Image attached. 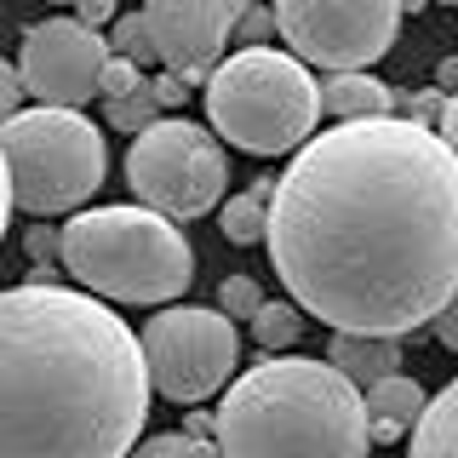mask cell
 <instances>
[{"instance_id": "ffe728a7", "label": "cell", "mask_w": 458, "mask_h": 458, "mask_svg": "<svg viewBox=\"0 0 458 458\" xmlns=\"http://www.w3.org/2000/svg\"><path fill=\"white\" fill-rule=\"evenodd\" d=\"M126 458H224L218 441H200V436H183V429H166V436H149L143 447H132Z\"/></svg>"}, {"instance_id": "5bb4252c", "label": "cell", "mask_w": 458, "mask_h": 458, "mask_svg": "<svg viewBox=\"0 0 458 458\" xmlns=\"http://www.w3.org/2000/svg\"><path fill=\"white\" fill-rule=\"evenodd\" d=\"M321 109L333 114V121H384V114L395 109V86H384L378 75H367V69H344L321 86Z\"/></svg>"}, {"instance_id": "d6a6232c", "label": "cell", "mask_w": 458, "mask_h": 458, "mask_svg": "<svg viewBox=\"0 0 458 458\" xmlns=\"http://www.w3.org/2000/svg\"><path fill=\"white\" fill-rule=\"evenodd\" d=\"M212 424H218L212 412H190V424H183V436H200V441H207V436H212Z\"/></svg>"}, {"instance_id": "f546056e", "label": "cell", "mask_w": 458, "mask_h": 458, "mask_svg": "<svg viewBox=\"0 0 458 458\" xmlns=\"http://www.w3.org/2000/svg\"><path fill=\"white\" fill-rule=\"evenodd\" d=\"M436 132H441V143H447V149L458 155V92L447 98V104H441V121H436Z\"/></svg>"}, {"instance_id": "8992f818", "label": "cell", "mask_w": 458, "mask_h": 458, "mask_svg": "<svg viewBox=\"0 0 458 458\" xmlns=\"http://www.w3.org/2000/svg\"><path fill=\"white\" fill-rule=\"evenodd\" d=\"M0 155L12 172V207H23L29 218L75 212L109 172L104 132L81 109H47V104L18 109L0 126Z\"/></svg>"}, {"instance_id": "e575fe53", "label": "cell", "mask_w": 458, "mask_h": 458, "mask_svg": "<svg viewBox=\"0 0 458 458\" xmlns=\"http://www.w3.org/2000/svg\"><path fill=\"white\" fill-rule=\"evenodd\" d=\"M47 6H75V0H47Z\"/></svg>"}, {"instance_id": "d4e9b609", "label": "cell", "mask_w": 458, "mask_h": 458, "mask_svg": "<svg viewBox=\"0 0 458 458\" xmlns=\"http://www.w3.org/2000/svg\"><path fill=\"white\" fill-rule=\"evenodd\" d=\"M23 75H18V64H6V57H0V126L12 121V114L23 109Z\"/></svg>"}, {"instance_id": "836d02e7", "label": "cell", "mask_w": 458, "mask_h": 458, "mask_svg": "<svg viewBox=\"0 0 458 458\" xmlns=\"http://www.w3.org/2000/svg\"><path fill=\"white\" fill-rule=\"evenodd\" d=\"M429 6V0H401V12H424Z\"/></svg>"}, {"instance_id": "30bf717a", "label": "cell", "mask_w": 458, "mask_h": 458, "mask_svg": "<svg viewBox=\"0 0 458 458\" xmlns=\"http://www.w3.org/2000/svg\"><path fill=\"white\" fill-rule=\"evenodd\" d=\"M109 64V40L81 18H40L23 29L18 75L23 92L47 109H81L98 98V75Z\"/></svg>"}, {"instance_id": "ba28073f", "label": "cell", "mask_w": 458, "mask_h": 458, "mask_svg": "<svg viewBox=\"0 0 458 458\" xmlns=\"http://www.w3.org/2000/svg\"><path fill=\"white\" fill-rule=\"evenodd\" d=\"M143 361H149L155 395L195 407L218 395L241 367V333L224 310L207 304H166L155 321H143Z\"/></svg>"}, {"instance_id": "2e32d148", "label": "cell", "mask_w": 458, "mask_h": 458, "mask_svg": "<svg viewBox=\"0 0 458 458\" xmlns=\"http://www.w3.org/2000/svg\"><path fill=\"white\" fill-rule=\"evenodd\" d=\"M269 200H276V178H258L247 195H229L224 212H218L224 241H235V247H258L264 229H269Z\"/></svg>"}, {"instance_id": "cb8c5ba5", "label": "cell", "mask_w": 458, "mask_h": 458, "mask_svg": "<svg viewBox=\"0 0 458 458\" xmlns=\"http://www.w3.org/2000/svg\"><path fill=\"white\" fill-rule=\"evenodd\" d=\"M138 81H143L138 64H126V57H109L104 75H98V98H121V92H132Z\"/></svg>"}, {"instance_id": "52a82bcc", "label": "cell", "mask_w": 458, "mask_h": 458, "mask_svg": "<svg viewBox=\"0 0 458 458\" xmlns=\"http://www.w3.org/2000/svg\"><path fill=\"white\" fill-rule=\"evenodd\" d=\"M224 178H229V166H224L218 132L183 121V114L143 126L132 138V149H126V183H132L138 207L161 212L172 224L200 218V212L218 207Z\"/></svg>"}, {"instance_id": "ac0fdd59", "label": "cell", "mask_w": 458, "mask_h": 458, "mask_svg": "<svg viewBox=\"0 0 458 458\" xmlns=\"http://www.w3.org/2000/svg\"><path fill=\"white\" fill-rule=\"evenodd\" d=\"M104 114H109V126H114V132L138 138L143 126H155V121H161V104H155V86H149V81H138L132 92H121V98H104Z\"/></svg>"}, {"instance_id": "1f68e13d", "label": "cell", "mask_w": 458, "mask_h": 458, "mask_svg": "<svg viewBox=\"0 0 458 458\" xmlns=\"http://www.w3.org/2000/svg\"><path fill=\"white\" fill-rule=\"evenodd\" d=\"M436 92H447V98L458 92V57H447V64L436 69Z\"/></svg>"}, {"instance_id": "7a4b0ae2", "label": "cell", "mask_w": 458, "mask_h": 458, "mask_svg": "<svg viewBox=\"0 0 458 458\" xmlns=\"http://www.w3.org/2000/svg\"><path fill=\"white\" fill-rule=\"evenodd\" d=\"M149 395L143 344L104 298L0 286V458H126Z\"/></svg>"}, {"instance_id": "8fae6325", "label": "cell", "mask_w": 458, "mask_h": 458, "mask_svg": "<svg viewBox=\"0 0 458 458\" xmlns=\"http://www.w3.org/2000/svg\"><path fill=\"white\" fill-rule=\"evenodd\" d=\"M258 0H143V18H149L161 64L190 86L224 64V47L235 40V23Z\"/></svg>"}, {"instance_id": "7c38bea8", "label": "cell", "mask_w": 458, "mask_h": 458, "mask_svg": "<svg viewBox=\"0 0 458 458\" xmlns=\"http://www.w3.org/2000/svg\"><path fill=\"white\" fill-rule=\"evenodd\" d=\"M429 395L419 378H407V372H390L384 384H372L367 390V436L372 441H401L412 436V424L424 419Z\"/></svg>"}, {"instance_id": "7402d4cb", "label": "cell", "mask_w": 458, "mask_h": 458, "mask_svg": "<svg viewBox=\"0 0 458 458\" xmlns=\"http://www.w3.org/2000/svg\"><path fill=\"white\" fill-rule=\"evenodd\" d=\"M23 252L35 258L40 269H52V258L64 264V229H47V218H40L35 229H23Z\"/></svg>"}, {"instance_id": "5b68a950", "label": "cell", "mask_w": 458, "mask_h": 458, "mask_svg": "<svg viewBox=\"0 0 458 458\" xmlns=\"http://www.w3.org/2000/svg\"><path fill=\"white\" fill-rule=\"evenodd\" d=\"M207 121L247 155H293L315 138L321 86L304 57L276 47H241L207 75Z\"/></svg>"}, {"instance_id": "e0dca14e", "label": "cell", "mask_w": 458, "mask_h": 458, "mask_svg": "<svg viewBox=\"0 0 458 458\" xmlns=\"http://www.w3.org/2000/svg\"><path fill=\"white\" fill-rule=\"evenodd\" d=\"M252 338L264 344V355H286L298 338H304V310L298 304H269L264 298V310L252 315Z\"/></svg>"}, {"instance_id": "d590c367", "label": "cell", "mask_w": 458, "mask_h": 458, "mask_svg": "<svg viewBox=\"0 0 458 458\" xmlns=\"http://www.w3.org/2000/svg\"><path fill=\"white\" fill-rule=\"evenodd\" d=\"M441 6H458V0H441Z\"/></svg>"}, {"instance_id": "4fadbf2b", "label": "cell", "mask_w": 458, "mask_h": 458, "mask_svg": "<svg viewBox=\"0 0 458 458\" xmlns=\"http://www.w3.org/2000/svg\"><path fill=\"white\" fill-rule=\"evenodd\" d=\"M327 361H333L355 390H372L384 384L390 372H401V338H378V333H333L327 344Z\"/></svg>"}, {"instance_id": "3957f363", "label": "cell", "mask_w": 458, "mask_h": 458, "mask_svg": "<svg viewBox=\"0 0 458 458\" xmlns=\"http://www.w3.org/2000/svg\"><path fill=\"white\" fill-rule=\"evenodd\" d=\"M224 458H367V395L333 361L264 355L229 378L212 412Z\"/></svg>"}, {"instance_id": "83f0119b", "label": "cell", "mask_w": 458, "mask_h": 458, "mask_svg": "<svg viewBox=\"0 0 458 458\" xmlns=\"http://www.w3.org/2000/svg\"><path fill=\"white\" fill-rule=\"evenodd\" d=\"M429 333H436V338H441V344H447V350L458 355V298H453V304L436 315V321H429Z\"/></svg>"}, {"instance_id": "484cf974", "label": "cell", "mask_w": 458, "mask_h": 458, "mask_svg": "<svg viewBox=\"0 0 458 458\" xmlns=\"http://www.w3.org/2000/svg\"><path fill=\"white\" fill-rule=\"evenodd\" d=\"M235 35H241V40H247V47H264V40H269V35H276V6H252V12H247V18H241V23H235Z\"/></svg>"}, {"instance_id": "277c9868", "label": "cell", "mask_w": 458, "mask_h": 458, "mask_svg": "<svg viewBox=\"0 0 458 458\" xmlns=\"http://www.w3.org/2000/svg\"><path fill=\"white\" fill-rule=\"evenodd\" d=\"M64 269L109 304H172L195 281V247L149 207H92L64 224Z\"/></svg>"}, {"instance_id": "44dd1931", "label": "cell", "mask_w": 458, "mask_h": 458, "mask_svg": "<svg viewBox=\"0 0 458 458\" xmlns=\"http://www.w3.org/2000/svg\"><path fill=\"white\" fill-rule=\"evenodd\" d=\"M218 310L229 315V321H252V315L264 310V293H258L252 276H224V286H218Z\"/></svg>"}, {"instance_id": "9c48e42d", "label": "cell", "mask_w": 458, "mask_h": 458, "mask_svg": "<svg viewBox=\"0 0 458 458\" xmlns=\"http://www.w3.org/2000/svg\"><path fill=\"white\" fill-rule=\"evenodd\" d=\"M276 29L293 57L327 75L372 69L395 47L401 0H276Z\"/></svg>"}, {"instance_id": "603a6c76", "label": "cell", "mask_w": 458, "mask_h": 458, "mask_svg": "<svg viewBox=\"0 0 458 458\" xmlns=\"http://www.w3.org/2000/svg\"><path fill=\"white\" fill-rule=\"evenodd\" d=\"M395 104H401V121L436 126V121H441V104H447V92H395Z\"/></svg>"}, {"instance_id": "d6986e66", "label": "cell", "mask_w": 458, "mask_h": 458, "mask_svg": "<svg viewBox=\"0 0 458 458\" xmlns=\"http://www.w3.org/2000/svg\"><path fill=\"white\" fill-rule=\"evenodd\" d=\"M109 57H126V64H138V69L161 64L155 35H149V18H143V12H126V18L109 23Z\"/></svg>"}, {"instance_id": "6da1fadb", "label": "cell", "mask_w": 458, "mask_h": 458, "mask_svg": "<svg viewBox=\"0 0 458 458\" xmlns=\"http://www.w3.org/2000/svg\"><path fill=\"white\" fill-rule=\"evenodd\" d=\"M264 247L333 333H419L458 298V155L401 114L327 126L276 178Z\"/></svg>"}, {"instance_id": "f1b7e54d", "label": "cell", "mask_w": 458, "mask_h": 458, "mask_svg": "<svg viewBox=\"0 0 458 458\" xmlns=\"http://www.w3.org/2000/svg\"><path fill=\"white\" fill-rule=\"evenodd\" d=\"M149 86H155V104H161V109H178L183 104V81L172 75V69H166V75H155Z\"/></svg>"}, {"instance_id": "4dcf8cb0", "label": "cell", "mask_w": 458, "mask_h": 458, "mask_svg": "<svg viewBox=\"0 0 458 458\" xmlns=\"http://www.w3.org/2000/svg\"><path fill=\"white\" fill-rule=\"evenodd\" d=\"M6 218H12V172H6V155H0V235H6Z\"/></svg>"}, {"instance_id": "4316f807", "label": "cell", "mask_w": 458, "mask_h": 458, "mask_svg": "<svg viewBox=\"0 0 458 458\" xmlns=\"http://www.w3.org/2000/svg\"><path fill=\"white\" fill-rule=\"evenodd\" d=\"M75 18L86 29H104V23H114V0H75Z\"/></svg>"}, {"instance_id": "9a60e30c", "label": "cell", "mask_w": 458, "mask_h": 458, "mask_svg": "<svg viewBox=\"0 0 458 458\" xmlns=\"http://www.w3.org/2000/svg\"><path fill=\"white\" fill-rule=\"evenodd\" d=\"M407 458H458V378L441 395H429L424 419L412 424V453Z\"/></svg>"}]
</instances>
